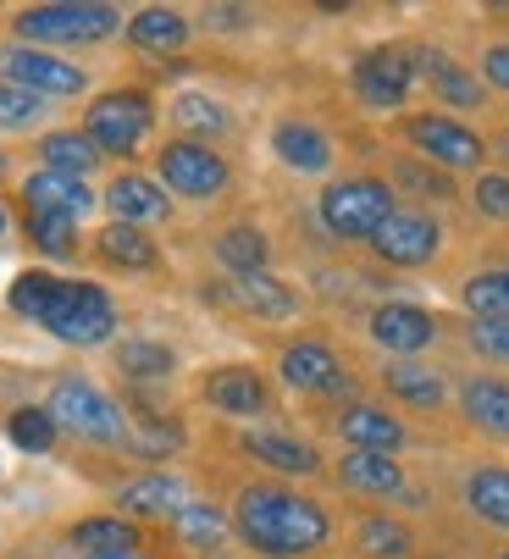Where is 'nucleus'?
<instances>
[{
	"mask_svg": "<svg viewBox=\"0 0 509 559\" xmlns=\"http://www.w3.org/2000/svg\"><path fill=\"white\" fill-rule=\"evenodd\" d=\"M498 559H509V548H504V554H498Z\"/></svg>",
	"mask_w": 509,
	"mask_h": 559,
	"instance_id": "50",
	"label": "nucleus"
},
{
	"mask_svg": "<svg viewBox=\"0 0 509 559\" xmlns=\"http://www.w3.org/2000/svg\"><path fill=\"white\" fill-rule=\"evenodd\" d=\"M350 90L371 111H399L415 90V50L410 45H377L350 67Z\"/></svg>",
	"mask_w": 509,
	"mask_h": 559,
	"instance_id": "11",
	"label": "nucleus"
},
{
	"mask_svg": "<svg viewBox=\"0 0 509 559\" xmlns=\"http://www.w3.org/2000/svg\"><path fill=\"white\" fill-rule=\"evenodd\" d=\"M460 416L476 432L509 443V382L504 377H465L460 382Z\"/></svg>",
	"mask_w": 509,
	"mask_h": 559,
	"instance_id": "26",
	"label": "nucleus"
},
{
	"mask_svg": "<svg viewBox=\"0 0 509 559\" xmlns=\"http://www.w3.org/2000/svg\"><path fill=\"white\" fill-rule=\"evenodd\" d=\"M100 205V194L83 183V178H61V173H28L23 178V211H50V216H72V222H83Z\"/></svg>",
	"mask_w": 509,
	"mask_h": 559,
	"instance_id": "22",
	"label": "nucleus"
},
{
	"mask_svg": "<svg viewBox=\"0 0 509 559\" xmlns=\"http://www.w3.org/2000/svg\"><path fill=\"white\" fill-rule=\"evenodd\" d=\"M155 183L166 194H178V200H216L233 183V167H227V155H216L211 144L166 139L155 150Z\"/></svg>",
	"mask_w": 509,
	"mask_h": 559,
	"instance_id": "8",
	"label": "nucleus"
},
{
	"mask_svg": "<svg viewBox=\"0 0 509 559\" xmlns=\"http://www.w3.org/2000/svg\"><path fill=\"white\" fill-rule=\"evenodd\" d=\"M117 510H128V521H173L178 510H189V483L173 471H144L117 488Z\"/></svg>",
	"mask_w": 509,
	"mask_h": 559,
	"instance_id": "17",
	"label": "nucleus"
},
{
	"mask_svg": "<svg viewBox=\"0 0 509 559\" xmlns=\"http://www.w3.org/2000/svg\"><path fill=\"white\" fill-rule=\"evenodd\" d=\"M67 537H72V548L83 559H128L144 543L139 521H128V515H90V521H78Z\"/></svg>",
	"mask_w": 509,
	"mask_h": 559,
	"instance_id": "24",
	"label": "nucleus"
},
{
	"mask_svg": "<svg viewBox=\"0 0 509 559\" xmlns=\"http://www.w3.org/2000/svg\"><path fill=\"white\" fill-rule=\"evenodd\" d=\"M7 438H12L23 454H50L56 438H61V427L50 421L45 405H17V411L7 416Z\"/></svg>",
	"mask_w": 509,
	"mask_h": 559,
	"instance_id": "40",
	"label": "nucleus"
},
{
	"mask_svg": "<svg viewBox=\"0 0 509 559\" xmlns=\"http://www.w3.org/2000/svg\"><path fill=\"white\" fill-rule=\"evenodd\" d=\"M128 559H139V554H128Z\"/></svg>",
	"mask_w": 509,
	"mask_h": 559,
	"instance_id": "51",
	"label": "nucleus"
},
{
	"mask_svg": "<svg viewBox=\"0 0 509 559\" xmlns=\"http://www.w3.org/2000/svg\"><path fill=\"white\" fill-rule=\"evenodd\" d=\"M316 216H321V227H327L332 238H350V245H371L377 227L393 216V189H388V178H371V173H360V178H338V183L321 189Z\"/></svg>",
	"mask_w": 509,
	"mask_h": 559,
	"instance_id": "4",
	"label": "nucleus"
},
{
	"mask_svg": "<svg viewBox=\"0 0 509 559\" xmlns=\"http://www.w3.org/2000/svg\"><path fill=\"white\" fill-rule=\"evenodd\" d=\"M56 283H61V277H50V272H17L12 288H7V305H12L17 316H28V322H39L45 305H50V294H56Z\"/></svg>",
	"mask_w": 509,
	"mask_h": 559,
	"instance_id": "42",
	"label": "nucleus"
},
{
	"mask_svg": "<svg viewBox=\"0 0 509 559\" xmlns=\"http://www.w3.org/2000/svg\"><path fill=\"white\" fill-rule=\"evenodd\" d=\"M233 532L244 548L267 554V559H299L332 543V515L327 504H316L310 493L288 488V483H249L233 499Z\"/></svg>",
	"mask_w": 509,
	"mask_h": 559,
	"instance_id": "1",
	"label": "nucleus"
},
{
	"mask_svg": "<svg viewBox=\"0 0 509 559\" xmlns=\"http://www.w3.org/2000/svg\"><path fill=\"white\" fill-rule=\"evenodd\" d=\"M117 371L128 382H166L178 371V355L166 349L161 338H122L117 344Z\"/></svg>",
	"mask_w": 509,
	"mask_h": 559,
	"instance_id": "36",
	"label": "nucleus"
},
{
	"mask_svg": "<svg viewBox=\"0 0 509 559\" xmlns=\"http://www.w3.org/2000/svg\"><path fill=\"white\" fill-rule=\"evenodd\" d=\"M366 333L377 349H388L393 360H415L421 349H433L438 344V316L433 310H421L410 299H388L366 316Z\"/></svg>",
	"mask_w": 509,
	"mask_h": 559,
	"instance_id": "13",
	"label": "nucleus"
},
{
	"mask_svg": "<svg viewBox=\"0 0 509 559\" xmlns=\"http://www.w3.org/2000/svg\"><path fill=\"white\" fill-rule=\"evenodd\" d=\"M465 510L482 521V526H498L509 532V465H476L465 476Z\"/></svg>",
	"mask_w": 509,
	"mask_h": 559,
	"instance_id": "31",
	"label": "nucleus"
},
{
	"mask_svg": "<svg viewBox=\"0 0 509 559\" xmlns=\"http://www.w3.org/2000/svg\"><path fill=\"white\" fill-rule=\"evenodd\" d=\"M45 411H50V421H56L61 432H72V438H83V443L122 449V438H128V416H122V405H117V399H111L100 382L78 377V371H61V377L50 382Z\"/></svg>",
	"mask_w": 509,
	"mask_h": 559,
	"instance_id": "2",
	"label": "nucleus"
},
{
	"mask_svg": "<svg viewBox=\"0 0 509 559\" xmlns=\"http://www.w3.org/2000/svg\"><path fill=\"white\" fill-rule=\"evenodd\" d=\"M460 305L471 322H509V266H487L460 283Z\"/></svg>",
	"mask_w": 509,
	"mask_h": 559,
	"instance_id": "34",
	"label": "nucleus"
},
{
	"mask_svg": "<svg viewBox=\"0 0 509 559\" xmlns=\"http://www.w3.org/2000/svg\"><path fill=\"white\" fill-rule=\"evenodd\" d=\"M277 377H283L294 393H310V399H338V393L355 388L350 366L338 360V349L321 344V338H294V344H283Z\"/></svg>",
	"mask_w": 509,
	"mask_h": 559,
	"instance_id": "12",
	"label": "nucleus"
},
{
	"mask_svg": "<svg viewBox=\"0 0 509 559\" xmlns=\"http://www.w3.org/2000/svg\"><path fill=\"white\" fill-rule=\"evenodd\" d=\"M122 28L117 7H90V0H50V7H23L12 17L17 45L56 50V45H106Z\"/></svg>",
	"mask_w": 509,
	"mask_h": 559,
	"instance_id": "3",
	"label": "nucleus"
},
{
	"mask_svg": "<svg viewBox=\"0 0 509 559\" xmlns=\"http://www.w3.org/2000/svg\"><path fill=\"white\" fill-rule=\"evenodd\" d=\"M415 72L433 84V95L443 100V106H460V111H476L482 100H487V84L471 72V67H460L449 50H433V45H415Z\"/></svg>",
	"mask_w": 509,
	"mask_h": 559,
	"instance_id": "20",
	"label": "nucleus"
},
{
	"mask_svg": "<svg viewBox=\"0 0 509 559\" xmlns=\"http://www.w3.org/2000/svg\"><path fill=\"white\" fill-rule=\"evenodd\" d=\"M355 554L360 559H410L415 537L399 515H360L355 521Z\"/></svg>",
	"mask_w": 509,
	"mask_h": 559,
	"instance_id": "35",
	"label": "nucleus"
},
{
	"mask_svg": "<svg viewBox=\"0 0 509 559\" xmlns=\"http://www.w3.org/2000/svg\"><path fill=\"white\" fill-rule=\"evenodd\" d=\"M443 250V227L433 211H421V205H393V216L377 227L371 238V255L382 266H399V272H415V266H433Z\"/></svg>",
	"mask_w": 509,
	"mask_h": 559,
	"instance_id": "10",
	"label": "nucleus"
},
{
	"mask_svg": "<svg viewBox=\"0 0 509 559\" xmlns=\"http://www.w3.org/2000/svg\"><path fill=\"white\" fill-rule=\"evenodd\" d=\"M272 150H277L283 167H294V173H305V178H316V173L332 167V139H327V128H316V122H305V117H283V122L272 128Z\"/></svg>",
	"mask_w": 509,
	"mask_h": 559,
	"instance_id": "23",
	"label": "nucleus"
},
{
	"mask_svg": "<svg viewBox=\"0 0 509 559\" xmlns=\"http://www.w3.org/2000/svg\"><path fill=\"white\" fill-rule=\"evenodd\" d=\"M482 84L509 95V45H487L482 50Z\"/></svg>",
	"mask_w": 509,
	"mask_h": 559,
	"instance_id": "45",
	"label": "nucleus"
},
{
	"mask_svg": "<svg viewBox=\"0 0 509 559\" xmlns=\"http://www.w3.org/2000/svg\"><path fill=\"white\" fill-rule=\"evenodd\" d=\"M173 532H178L189 548H222V543L233 537V515L216 510V504H205V499H189V510L173 515Z\"/></svg>",
	"mask_w": 509,
	"mask_h": 559,
	"instance_id": "37",
	"label": "nucleus"
},
{
	"mask_svg": "<svg viewBox=\"0 0 509 559\" xmlns=\"http://www.w3.org/2000/svg\"><path fill=\"white\" fill-rule=\"evenodd\" d=\"M122 34H128L139 50L173 56V50H184V45L194 39V23H189L184 12H173V7H144V12H133V17L122 23Z\"/></svg>",
	"mask_w": 509,
	"mask_h": 559,
	"instance_id": "30",
	"label": "nucleus"
},
{
	"mask_svg": "<svg viewBox=\"0 0 509 559\" xmlns=\"http://www.w3.org/2000/svg\"><path fill=\"white\" fill-rule=\"evenodd\" d=\"M388 189L393 200H421V205H449L460 200L454 178L433 162H421V155H393V167H388Z\"/></svg>",
	"mask_w": 509,
	"mask_h": 559,
	"instance_id": "27",
	"label": "nucleus"
},
{
	"mask_svg": "<svg viewBox=\"0 0 509 559\" xmlns=\"http://www.w3.org/2000/svg\"><path fill=\"white\" fill-rule=\"evenodd\" d=\"M205 28L238 34V28H249V12H244V7H211V12H205Z\"/></svg>",
	"mask_w": 509,
	"mask_h": 559,
	"instance_id": "46",
	"label": "nucleus"
},
{
	"mask_svg": "<svg viewBox=\"0 0 509 559\" xmlns=\"http://www.w3.org/2000/svg\"><path fill=\"white\" fill-rule=\"evenodd\" d=\"M173 122H178V139H194V144H211V139L233 133L227 106L211 100V95H200V90H184V95L173 100Z\"/></svg>",
	"mask_w": 509,
	"mask_h": 559,
	"instance_id": "33",
	"label": "nucleus"
},
{
	"mask_svg": "<svg viewBox=\"0 0 509 559\" xmlns=\"http://www.w3.org/2000/svg\"><path fill=\"white\" fill-rule=\"evenodd\" d=\"M465 349L493 360V366H509V322H465Z\"/></svg>",
	"mask_w": 509,
	"mask_h": 559,
	"instance_id": "43",
	"label": "nucleus"
},
{
	"mask_svg": "<svg viewBox=\"0 0 509 559\" xmlns=\"http://www.w3.org/2000/svg\"><path fill=\"white\" fill-rule=\"evenodd\" d=\"M0 178H7V150H0Z\"/></svg>",
	"mask_w": 509,
	"mask_h": 559,
	"instance_id": "49",
	"label": "nucleus"
},
{
	"mask_svg": "<svg viewBox=\"0 0 509 559\" xmlns=\"http://www.w3.org/2000/svg\"><path fill=\"white\" fill-rule=\"evenodd\" d=\"M216 261L227 266V277H249V272H267L272 261V245H267V233L261 227H249V222H233L216 233Z\"/></svg>",
	"mask_w": 509,
	"mask_h": 559,
	"instance_id": "32",
	"label": "nucleus"
},
{
	"mask_svg": "<svg viewBox=\"0 0 509 559\" xmlns=\"http://www.w3.org/2000/svg\"><path fill=\"white\" fill-rule=\"evenodd\" d=\"M200 399L222 416H267L272 411V388L254 366H216L200 382Z\"/></svg>",
	"mask_w": 509,
	"mask_h": 559,
	"instance_id": "14",
	"label": "nucleus"
},
{
	"mask_svg": "<svg viewBox=\"0 0 509 559\" xmlns=\"http://www.w3.org/2000/svg\"><path fill=\"white\" fill-rule=\"evenodd\" d=\"M332 427H338V438H344L350 449H371V454H399V449L410 443V427H404L393 411L371 405V399H355V405H344Z\"/></svg>",
	"mask_w": 509,
	"mask_h": 559,
	"instance_id": "16",
	"label": "nucleus"
},
{
	"mask_svg": "<svg viewBox=\"0 0 509 559\" xmlns=\"http://www.w3.org/2000/svg\"><path fill=\"white\" fill-rule=\"evenodd\" d=\"M338 488L360 493V499H399L404 493V465L393 454H371V449H344L338 454Z\"/></svg>",
	"mask_w": 509,
	"mask_h": 559,
	"instance_id": "18",
	"label": "nucleus"
},
{
	"mask_svg": "<svg viewBox=\"0 0 509 559\" xmlns=\"http://www.w3.org/2000/svg\"><path fill=\"white\" fill-rule=\"evenodd\" d=\"M34 155H39V167H45V173L83 178V183H90V173L106 162V155L90 144V133H83V128H50V133L34 144Z\"/></svg>",
	"mask_w": 509,
	"mask_h": 559,
	"instance_id": "28",
	"label": "nucleus"
},
{
	"mask_svg": "<svg viewBox=\"0 0 509 559\" xmlns=\"http://www.w3.org/2000/svg\"><path fill=\"white\" fill-rule=\"evenodd\" d=\"M39 328H45L50 338L72 344V349H100V344L117 333V305H111V294L95 288V283L61 277L56 294H50V305H45V316H39Z\"/></svg>",
	"mask_w": 509,
	"mask_h": 559,
	"instance_id": "5",
	"label": "nucleus"
},
{
	"mask_svg": "<svg viewBox=\"0 0 509 559\" xmlns=\"http://www.w3.org/2000/svg\"><path fill=\"white\" fill-rule=\"evenodd\" d=\"M0 78L39 100H72L90 90V72L72 67L56 50H34V45H0Z\"/></svg>",
	"mask_w": 509,
	"mask_h": 559,
	"instance_id": "9",
	"label": "nucleus"
},
{
	"mask_svg": "<svg viewBox=\"0 0 509 559\" xmlns=\"http://www.w3.org/2000/svg\"><path fill=\"white\" fill-rule=\"evenodd\" d=\"M238 443H244L249 460H261V465L277 471V476H316V471H321L316 443H305V438H294V432H283V427H249Z\"/></svg>",
	"mask_w": 509,
	"mask_h": 559,
	"instance_id": "21",
	"label": "nucleus"
},
{
	"mask_svg": "<svg viewBox=\"0 0 509 559\" xmlns=\"http://www.w3.org/2000/svg\"><path fill=\"white\" fill-rule=\"evenodd\" d=\"M95 255L111 272H155L161 266V250H155L150 227H128V222H106L95 233Z\"/></svg>",
	"mask_w": 509,
	"mask_h": 559,
	"instance_id": "25",
	"label": "nucleus"
},
{
	"mask_svg": "<svg viewBox=\"0 0 509 559\" xmlns=\"http://www.w3.org/2000/svg\"><path fill=\"white\" fill-rule=\"evenodd\" d=\"M100 200H106L111 222H128V227H155V222L173 216V200H166V189H161L155 178H144V173H117Z\"/></svg>",
	"mask_w": 509,
	"mask_h": 559,
	"instance_id": "19",
	"label": "nucleus"
},
{
	"mask_svg": "<svg viewBox=\"0 0 509 559\" xmlns=\"http://www.w3.org/2000/svg\"><path fill=\"white\" fill-rule=\"evenodd\" d=\"M471 205L487 216V222H509V173H482L471 183Z\"/></svg>",
	"mask_w": 509,
	"mask_h": 559,
	"instance_id": "44",
	"label": "nucleus"
},
{
	"mask_svg": "<svg viewBox=\"0 0 509 559\" xmlns=\"http://www.w3.org/2000/svg\"><path fill=\"white\" fill-rule=\"evenodd\" d=\"M45 111H50V100H39V95L0 78V133H34L45 122Z\"/></svg>",
	"mask_w": 509,
	"mask_h": 559,
	"instance_id": "41",
	"label": "nucleus"
},
{
	"mask_svg": "<svg viewBox=\"0 0 509 559\" xmlns=\"http://www.w3.org/2000/svg\"><path fill=\"white\" fill-rule=\"evenodd\" d=\"M498 155H504V173H509V139H498Z\"/></svg>",
	"mask_w": 509,
	"mask_h": 559,
	"instance_id": "48",
	"label": "nucleus"
},
{
	"mask_svg": "<svg viewBox=\"0 0 509 559\" xmlns=\"http://www.w3.org/2000/svg\"><path fill=\"white\" fill-rule=\"evenodd\" d=\"M12 233V216H7V205H0V238H7Z\"/></svg>",
	"mask_w": 509,
	"mask_h": 559,
	"instance_id": "47",
	"label": "nucleus"
},
{
	"mask_svg": "<svg viewBox=\"0 0 509 559\" xmlns=\"http://www.w3.org/2000/svg\"><path fill=\"white\" fill-rule=\"evenodd\" d=\"M122 449H128L133 460H150V465H155V460H166V454L184 449V427L166 421V416H139V421H128Z\"/></svg>",
	"mask_w": 509,
	"mask_h": 559,
	"instance_id": "38",
	"label": "nucleus"
},
{
	"mask_svg": "<svg viewBox=\"0 0 509 559\" xmlns=\"http://www.w3.org/2000/svg\"><path fill=\"white\" fill-rule=\"evenodd\" d=\"M23 233L28 245L50 261H72L78 255V222L72 216H50V211H23Z\"/></svg>",
	"mask_w": 509,
	"mask_h": 559,
	"instance_id": "39",
	"label": "nucleus"
},
{
	"mask_svg": "<svg viewBox=\"0 0 509 559\" xmlns=\"http://www.w3.org/2000/svg\"><path fill=\"white\" fill-rule=\"evenodd\" d=\"M222 299L238 310V316H254V322H294L299 316V294L272 277V272H249V277H227L222 283Z\"/></svg>",
	"mask_w": 509,
	"mask_h": 559,
	"instance_id": "15",
	"label": "nucleus"
},
{
	"mask_svg": "<svg viewBox=\"0 0 509 559\" xmlns=\"http://www.w3.org/2000/svg\"><path fill=\"white\" fill-rule=\"evenodd\" d=\"M150 128H155L150 90H106V95L90 100V111H83V133H90V144L100 155H111V162L139 155V144L150 139Z\"/></svg>",
	"mask_w": 509,
	"mask_h": 559,
	"instance_id": "6",
	"label": "nucleus"
},
{
	"mask_svg": "<svg viewBox=\"0 0 509 559\" xmlns=\"http://www.w3.org/2000/svg\"><path fill=\"white\" fill-rule=\"evenodd\" d=\"M382 388H388V399H399V405H410V411H443V399H449L443 371L421 366V360H388Z\"/></svg>",
	"mask_w": 509,
	"mask_h": 559,
	"instance_id": "29",
	"label": "nucleus"
},
{
	"mask_svg": "<svg viewBox=\"0 0 509 559\" xmlns=\"http://www.w3.org/2000/svg\"><path fill=\"white\" fill-rule=\"evenodd\" d=\"M399 133H404V144L421 155V162L443 167L449 178H454V173H476V167L487 162L482 133H476V128H465L460 117H443V111L404 117V122H399Z\"/></svg>",
	"mask_w": 509,
	"mask_h": 559,
	"instance_id": "7",
	"label": "nucleus"
}]
</instances>
